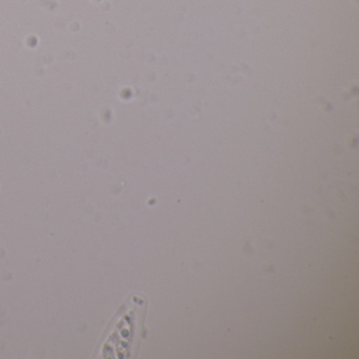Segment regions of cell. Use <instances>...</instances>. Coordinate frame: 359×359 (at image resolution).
<instances>
[{
  "instance_id": "6da1fadb",
  "label": "cell",
  "mask_w": 359,
  "mask_h": 359,
  "mask_svg": "<svg viewBox=\"0 0 359 359\" xmlns=\"http://www.w3.org/2000/svg\"><path fill=\"white\" fill-rule=\"evenodd\" d=\"M147 299L133 295L110 323L97 354L100 358H132L137 354L144 332Z\"/></svg>"
}]
</instances>
